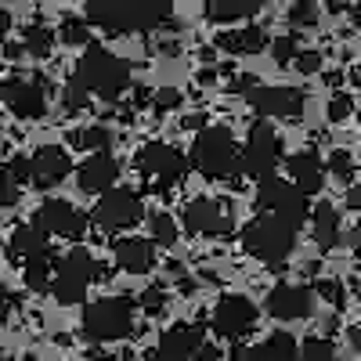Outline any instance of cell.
<instances>
[{"label": "cell", "instance_id": "cell-21", "mask_svg": "<svg viewBox=\"0 0 361 361\" xmlns=\"http://www.w3.org/2000/svg\"><path fill=\"white\" fill-rule=\"evenodd\" d=\"M112 253H116L119 271H127V275H148V271L156 267V246L148 243V238H137V235L116 238Z\"/></svg>", "mask_w": 361, "mask_h": 361}, {"label": "cell", "instance_id": "cell-38", "mask_svg": "<svg viewBox=\"0 0 361 361\" xmlns=\"http://www.w3.org/2000/svg\"><path fill=\"white\" fill-rule=\"evenodd\" d=\"M18 199H22V185L0 166V206H18Z\"/></svg>", "mask_w": 361, "mask_h": 361}, {"label": "cell", "instance_id": "cell-10", "mask_svg": "<svg viewBox=\"0 0 361 361\" xmlns=\"http://www.w3.org/2000/svg\"><path fill=\"white\" fill-rule=\"evenodd\" d=\"M257 209L267 214V217H275V221H282V224H289L293 231L304 224L307 214H311L307 199L300 195L289 180H279V177H267V180L257 185Z\"/></svg>", "mask_w": 361, "mask_h": 361}, {"label": "cell", "instance_id": "cell-8", "mask_svg": "<svg viewBox=\"0 0 361 361\" xmlns=\"http://www.w3.org/2000/svg\"><path fill=\"white\" fill-rule=\"evenodd\" d=\"M145 361H221V354L206 340L202 325H173L159 336Z\"/></svg>", "mask_w": 361, "mask_h": 361}, {"label": "cell", "instance_id": "cell-48", "mask_svg": "<svg viewBox=\"0 0 361 361\" xmlns=\"http://www.w3.org/2000/svg\"><path fill=\"white\" fill-rule=\"evenodd\" d=\"M4 318H8V307H4V300H0V325H4Z\"/></svg>", "mask_w": 361, "mask_h": 361}, {"label": "cell", "instance_id": "cell-41", "mask_svg": "<svg viewBox=\"0 0 361 361\" xmlns=\"http://www.w3.org/2000/svg\"><path fill=\"white\" fill-rule=\"evenodd\" d=\"M293 69H296V73H304V76L318 73V69H322V54H318V51H296Z\"/></svg>", "mask_w": 361, "mask_h": 361}, {"label": "cell", "instance_id": "cell-29", "mask_svg": "<svg viewBox=\"0 0 361 361\" xmlns=\"http://www.w3.org/2000/svg\"><path fill=\"white\" fill-rule=\"evenodd\" d=\"M22 275H25L29 293H44L51 286V253L33 257V260H22Z\"/></svg>", "mask_w": 361, "mask_h": 361}, {"label": "cell", "instance_id": "cell-12", "mask_svg": "<svg viewBox=\"0 0 361 361\" xmlns=\"http://www.w3.org/2000/svg\"><path fill=\"white\" fill-rule=\"evenodd\" d=\"M141 217H145V202H141V195L130 192V188H109V192L94 202V214H90V221H94L102 231L134 228Z\"/></svg>", "mask_w": 361, "mask_h": 361}, {"label": "cell", "instance_id": "cell-3", "mask_svg": "<svg viewBox=\"0 0 361 361\" xmlns=\"http://www.w3.org/2000/svg\"><path fill=\"white\" fill-rule=\"evenodd\" d=\"M192 166L206 177V180H235L243 173L238 166V141L228 127L209 123L195 134L192 141Z\"/></svg>", "mask_w": 361, "mask_h": 361}, {"label": "cell", "instance_id": "cell-47", "mask_svg": "<svg viewBox=\"0 0 361 361\" xmlns=\"http://www.w3.org/2000/svg\"><path fill=\"white\" fill-rule=\"evenodd\" d=\"M214 80H217V69H202L199 73V83H214Z\"/></svg>", "mask_w": 361, "mask_h": 361}, {"label": "cell", "instance_id": "cell-33", "mask_svg": "<svg viewBox=\"0 0 361 361\" xmlns=\"http://www.w3.org/2000/svg\"><path fill=\"white\" fill-rule=\"evenodd\" d=\"M267 47H271V58H275L279 66H293V58H296V51H300V44H296V37H293V33L267 40Z\"/></svg>", "mask_w": 361, "mask_h": 361}, {"label": "cell", "instance_id": "cell-15", "mask_svg": "<svg viewBox=\"0 0 361 361\" xmlns=\"http://www.w3.org/2000/svg\"><path fill=\"white\" fill-rule=\"evenodd\" d=\"M180 221H185L188 231L202 235V238H224L231 235V209L224 206V199H188L185 209H180Z\"/></svg>", "mask_w": 361, "mask_h": 361}, {"label": "cell", "instance_id": "cell-42", "mask_svg": "<svg viewBox=\"0 0 361 361\" xmlns=\"http://www.w3.org/2000/svg\"><path fill=\"white\" fill-rule=\"evenodd\" d=\"M177 105H180V90H173V87H159L156 94H152V109L156 112H170Z\"/></svg>", "mask_w": 361, "mask_h": 361}, {"label": "cell", "instance_id": "cell-9", "mask_svg": "<svg viewBox=\"0 0 361 361\" xmlns=\"http://www.w3.org/2000/svg\"><path fill=\"white\" fill-rule=\"evenodd\" d=\"M137 170L148 180L152 192H170L173 185H180L188 173V159L177 152L173 145L166 141H148L141 152H137Z\"/></svg>", "mask_w": 361, "mask_h": 361}, {"label": "cell", "instance_id": "cell-44", "mask_svg": "<svg viewBox=\"0 0 361 361\" xmlns=\"http://www.w3.org/2000/svg\"><path fill=\"white\" fill-rule=\"evenodd\" d=\"M8 33H11V15H8V11H0V44L8 40Z\"/></svg>", "mask_w": 361, "mask_h": 361}, {"label": "cell", "instance_id": "cell-4", "mask_svg": "<svg viewBox=\"0 0 361 361\" xmlns=\"http://www.w3.org/2000/svg\"><path fill=\"white\" fill-rule=\"evenodd\" d=\"M134 304L127 296H102L83 307V336L90 343H116L134 333Z\"/></svg>", "mask_w": 361, "mask_h": 361}, {"label": "cell", "instance_id": "cell-28", "mask_svg": "<svg viewBox=\"0 0 361 361\" xmlns=\"http://www.w3.org/2000/svg\"><path fill=\"white\" fill-rule=\"evenodd\" d=\"M22 51H29L33 58H47L51 54V47H54V37H51V29L47 25H40V22H29L25 29H22V44H18Z\"/></svg>", "mask_w": 361, "mask_h": 361}, {"label": "cell", "instance_id": "cell-18", "mask_svg": "<svg viewBox=\"0 0 361 361\" xmlns=\"http://www.w3.org/2000/svg\"><path fill=\"white\" fill-rule=\"evenodd\" d=\"M264 307L271 318H279V322H300V318H307L311 307H314V293L311 286H293V282H282L267 293L264 300Z\"/></svg>", "mask_w": 361, "mask_h": 361}, {"label": "cell", "instance_id": "cell-45", "mask_svg": "<svg viewBox=\"0 0 361 361\" xmlns=\"http://www.w3.org/2000/svg\"><path fill=\"white\" fill-rule=\"evenodd\" d=\"M357 206H361V192L350 185V188H347V209H357Z\"/></svg>", "mask_w": 361, "mask_h": 361}, {"label": "cell", "instance_id": "cell-32", "mask_svg": "<svg viewBox=\"0 0 361 361\" xmlns=\"http://www.w3.org/2000/svg\"><path fill=\"white\" fill-rule=\"evenodd\" d=\"M329 173H333L336 180H343V185H350L354 180V156L350 152H343V148H336V152H329V159L322 163Z\"/></svg>", "mask_w": 361, "mask_h": 361}, {"label": "cell", "instance_id": "cell-25", "mask_svg": "<svg viewBox=\"0 0 361 361\" xmlns=\"http://www.w3.org/2000/svg\"><path fill=\"white\" fill-rule=\"evenodd\" d=\"M296 336L293 333H282V329H279V333H271V336H264L246 357L250 361H296Z\"/></svg>", "mask_w": 361, "mask_h": 361}, {"label": "cell", "instance_id": "cell-34", "mask_svg": "<svg viewBox=\"0 0 361 361\" xmlns=\"http://www.w3.org/2000/svg\"><path fill=\"white\" fill-rule=\"evenodd\" d=\"M62 105H66V112H83L87 105H90V94H87V90L69 76V83L62 87Z\"/></svg>", "mask_w": 361, "mask_h": 361}, {"label": "cell", "instance_id": "cell-46", "mask_svg": "<svg viewBox=\"0 0 361 361\" xmlns=\"http://www.w3.org/2000/svg\"><path fill=\"white\" fill-rule=\"evenodd\" d=\"M347 340H350V350H361V333H357V325L347 333Z\"/></svg>", "mask_w": 361, "mask_h": 361}, {"label": "cell", "instance_id": "cell-2", "mask_svg": "<svg viewBox=\"0 0 361 361\" xmlns=\"http://www.w3.org/2000/svg\"><path fill=\"white\" fill-rule=\"evenodd\" d=\"M90 98H102V102H119V94L127 90L130 83V66L123 62L119 54H112L102 44H87L83 58L76 62V76H73Z\"/></svg>", "mask_w": 361, "mask_h": 361}, {"label": "cell", "instance_id": "cell-17", "mask_svg": "<svg viewBox=\"0 0 361 361\" xmlns=\"http://www.w3.org/2000/svg\"><path fill=\"white\" fill-rule=\"evenodd\" d=\"M69 173H73V159L62 145H44L29 156V185H37L40 192L62 185Z\"/></svg>", "mask_w": 361, "mask_h": 361}, {"label": "cell", "instance_id": "cell-11", "mask_svg": "<svg viewBox=\"0 0 361 361\" xmlns=\"http://www.w3.org/2000/svg\"><path fill=\"white\" fill-rule=\"evenodd\" d=\"M47 98H51V83L44 76H8L0 83V102L18 119H44Z\"/></svg>", "mask_w": 361, "mask_h": 361}, {"label": "cell", "instance_id": "cell-27", "mask_svg": "<svg viewBox=\"0 0 361 361\" xmlns=\"http://www.w3.org/2000/svg\"><path fill=\"white\" fill-rule=\"evenodd\" d=\"M69 145H73V148H87V152H94V156H98V152H109V148H112V130L102 127V123L83 127V130H73Z\"/></svg>", "mask_w": 361, "mask_h": 361}, {"label": "cell", "instance_id": "cell-23", "mask_svg": "<svg viewBox=\"0 0 361 361\" xmlns=\"http://www.w3.org/2000/svg\"><path fill=\"white\" fill-rule=\"evenodd\" d=\"M217 47H224L228 54H260L267 47V33L260 25H243V29H228V33H217Z\"/></svg>", "mask_w": 361, "mask_h": 361}, {"label": "cell", "instance_id": "cell-24", "mask_svg": "<svg viewBox=\"0 0 361 361\" xmlns=\"http://www.w3.org/2000/svg\"><path fill=\"white\" fill-rule=\"evenodd\" d=\"M257 11H260V0H206V8H202V15L217 25H231V22L246 25V18Z\"/></svg>", "mask_w": 361, "mask_h": 361}, {"label": "cell", "instance_id": "cell-22", "mask_svg": "<svg viewBox=\"0 0 361 361\" xmlns=\"http://www.w3.org/2000/svg\"><path fill=\"white\" fill-rule=\"evenodd\" d=\"M311 228H314V243H318V250H336L340 246V214H336V206L333 202H318L314 209H311Z\"/></svg>", "mask_w": 361, "mask_h": 361}, {"label": "cell", "instance_id": "cell-30", "mask_svg": "<svg viewBox=\"0 0 361 361\" xmlns=\"http://www.w3.org/2000/svg\"><path fill=\"white\" fill-rule=\"evenodd\" d=\"M296 361H340V354L325 336H307L304 347H296Z\"/></svg>", "mask_w": 361, "mask_h": 361}, {"label": "cell", "instance_id": "cell-31", "mask_svg": "<svg viewBox=\"0 0 361 361\" xmlns=\"http://www.w3.org/2000/svg\"><path fill=\"white\" fill-rule=\"evenodd\" d=\"M148 231H152V238L148 243H159V246H173L177 243V221L170 217V214H152L148 217Z\"/></svg>", "mask_w": 361, "mask_h": 361}, {"label": "cell", "instance_id": "cell-26", "mask_svg": "<svg viewBox=\"0 0 361 361\" xmlns=\"http://www.w3.org/2000/svg\"><path fill=\"white\" fill-rule=\"evenodd\" d=\"M8 250H11L15 257H22V260H33V257L51 253L47 238H44V235H40L33 224H22V228H15V231H11V238H8Z\"/></svg>", "mask_w": 361, "mask_h": 361}, {"label": "cell", "instance_id": "cell-1", "mask_svg": "<svg viewBox=\"0 0 361 361\" xmlns=\"http://www.w3.org/2000/svg\"><path fill=\"white\" fill-rule=\"evenodd\" d=\"M87 25H98L112 37L127 33H152L173 18V8L163 0H90L87 4Z\"/></svg>", "mask_w": 361, "mask_h": 361}, {"label": "cell", "instance_id": "cell-16", "mask_svg": "<svg viewBox=\"0 0 361 361\" xmlns=\"http://www.w3.org/2000/svg\"><path fill=\"white\" fill-rule=\"evenodd\" d=\"M246 102L264 116V123H267V119H286V123H296V119L304 116V94L293 90V87H264V83H257L246 94Z\"/></svg>", "mask_w": 361, "mask_h": 361}, {"label": "cell", "instance_id": "cell-13", "mask_svg": "<svg viewBox=\"0 0 361 361\" xmlns=\"http://www.w3.org/2000/svg\"><path fill=\"white\" fill-rule=\"evenodd\" d=\"M33 228L44 238L58 235V238H73V243H80V238L87 235V214H80L69 199H44L37 206V214H33Z\"/></svg>", "mask_w": 361, "mask_h": 361}, {"label": "cell", "instance_id": "cell-7", "mask_svg": "<svg viewBox=\"0 0 361 361\" xmlns=\"http://www.w3.org/2000/svg\"><path fill=\"white\" fill-rule=\"evenodd\" d=\"M279 163H282V137H279L275 123L257 119V123L250 127V134H246V145L238 148V166H243L246 177H253L260 185V180L275 177Z\"/></svg>", "mask_w": 361, "mask_h": 361}, {"label": "cell", "instance_id": "cell-20", "mask_svg": "<svg viewBox=\"0 0 361 361\" xmlns=\"http://www.w3.org/2000/svg\"><path fill=\"white\" fill-rule=\"evenodd\" d=\"M116 177H119V163L112 152H98V156H90L80 170H76V185L80 192L87 195H105L112 185H116Z\"/></svg>", "mask_w": 361, "mask_h": 361}, {"label": "cell", "instance_id": "cell-37", "mask_svg": "<svg viewBox=\"0 0 361 361\" xmlns=\"http://www.w3.org/2000/svg\"><path fill=\"white\" fill-rule=\"evenodd\" d=\"M62 44H69V47L73 44H83L87 47L90 44V33H87V22L83 18H66L62 22Z\"/></svg>", "mask_w": 361, "mask_h": 361}, {"label": "cell", "instance_id": "cell-6", "mask_svg": "<svg viewBox=\"0 0 361 361\" xmlns=\"http://www.w3.org/2000/svg\"><path fill=\"white\" fill-rule=\"evenodd\" d=\"M51 293H54V300L62 307H73V304H80V300L87 296V286L98 279V264H94V257H90L83 246H73L69 253H62L58 260H51Z\"/></svg>", "mask_w": 361, "mask_h": 361}, {"label": "cell", "instance_id": "cell-43", "mask_svg": "<svg viewBox=\"0 0 361 361\" xmlns=\"http://www.w3.org/2000/svg\"><path fill=\"white\" fill-rule=\"evenodd\" d=\"M257 83H260L257 76H235L228 90H231V94H235V98H246V94H250V90H253Z\"/></svg>", "mask_w": 361, "mask_h": 361}, {"label": "cell", "instance_id": "cell-40", "mask_svg": "<svg viewBox=\"0 0 361 361\" xmlns=\"http://www.w3.org/2000/svg\"><path fill=\"white\" fill-rule=\"evenodd\" d=\"M354 112V98L350 94H333V102H329V119L333 123H343V119H350Z\"/></svg>", "mask_w": 361, "mask_h": 361}, {"label": "cell", "instance_id": "cell-5", "mask_svg": "<svg viewBox=\"0 0 361 361\" xmlns=\"http://www.w3.org/2000/svg\"><path fill=\"white\" fill-rule=\"evenodd\" d=\"M243 250L253 253L267 267H286L289 253L296 250V231L289 224L275 221V217L260 214V217H253L243 228Z\"/></svg>", "mask_w": 361, "mask_h": 361}, {"label": "cell", "instance_id": "cell-39", "mask_svg": "<svg viewBox=\"0 0 361 361\" xmlns=\"http://www.w3.org/2000/svg\"><path fill=\"white\" fill-rule=\"evenodd\" d=\"M166 289L163 286H148L145 293H141V307L148 311V314H159V311H166Z\"/></svg>", "mask_w": 361, "mask_h": 361}, {"label": "cell", "instance_id": "cell-35", "mask_svg": "<svg viewBox=\"0 0 361 361\" xmlns=\"http://www.w3.org/2000/svg\"><path fill=\"white\" fill-rule=\"evenodd\" d=\"M314 289H318V296H322V300H329V304H333L336 311L347 304V293H343V282H340V279H318V282H314Z\"/></svg>", "mask_w": 361, "mask_h": 361}, {"label": "cell", "instance_id": "cell-49", "mask_svg": "<svg viewBox=\"0 0 361 361\" xmlns=\"http://www.w3.org/2000/svg\"><path fill=\"white\" fill-rule=\"evenodd\" d=\"M0 361H4V354H0Z\"/></svg>", "mask_w": 361, "mask_h": 361}, {"label": "cell", "instance_id": "cell-19", "mask_svg": "<svg viewBox=\"0 0 361 361\" xmlns=\"http://www.w3.org/2000/svg\"><path fill=\"white\" fill-rule=\"evenodd\" d=\"M286 170H289V185L304 199L307 195H318L325 188V166H322L314 148H300V152H293L286 159Z\"/></svg>", "mask_w": 361, "mask_h": 361}, {"label": "cell", "instance_id": "cell-36", "mask_svg": "<svg viewBox=\"0 0 361 361\" xmlns=\"http://www.w3.org/2000/svg\"><path fill=\"white\" fill-rule=\"evenodd\" d=\"M289 22L293 25H314L318 22L314 0H293V4H289Z\"/></svg>", "mask_w": 361, "mask_h": 361}, {"label": "cell", "instance_id": "cell-14", "mask_svg": "<svg viewBox=\"0 0 361 361\" xmlns=\"http://www.w3.org/2000/svg\"><path fill=\"white\" fill-rule=\"evenodd\" d=\"M260 322V311L250 296L243 293H228L217 300V307H214V329L224 336V340H243L250 336L253 329Z\"/></svg>", "mask_w": 361, "mask_h": 361}]
</instances>
